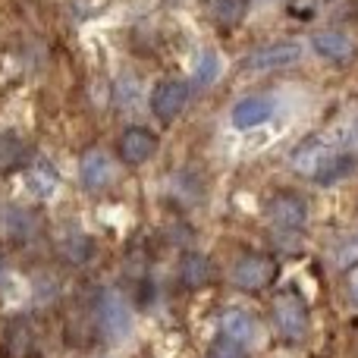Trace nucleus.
<instances>
[{
    "label": "nucleus",
    "instance_id": "f257e3e1",
    "mask_svg": "<svg viewBox=\"0 0 358 358\" xmlns=\"http://www.w3.org/2000/svg\"><path fill=\"white\" fill-rule=\"evenodd\" d=\"M292 170L299 176L315 179V182H336V179L349 176L355 170V157L340 155L321 138H308L292 151Z\"/></svg>",
    "mask_w": 358,
    "mask_h": 358
},
{
    "label": "nucleus",
    "instance_id": "f03ea898",
    "mask_svg": "<svg viewBox=\"0 0 358 358\" xmlns=\"http://www.w3.org/2000/svg\"><path fill=\"white\" fill-rule=\"evenodd\" d=\"M271 321H273V330L280 334V340L296 346L308 336V327H311V311H308V302L299 296L296 289H283V292H273L271 299Z\"/></svg>",
    "mask_w": 358,
    "mask_h": 358
},
{
    "label": "nucleus",
    "instance_id": "7ed1b4c3",
    "mask_svg": "<svg viewBox=\"0 0 358 358\" xmlns=\"http://www.w3.org/2000/svg\"><path fill=\"white\" fill-rule=\"evenodd\" d=\"M277 273H280V267L271 255L248 252L233 264V283L239 286L242 292H261L277 280Z\"/></svg>",
    "mask_w": 358,
    "mask_h": 358
},
{
    "label": "nucleus",
    "instance_id": "20e7f679",
    "mask_svg": "<svg viewBox=\"0 0 358 358\" xmlns=\"http://www.w3.org/2000/svg\"><path fill=\"white\" fill-rule=\"evenodd\" d=\"M117 155L126 167H142L157 155V136L145 126H129L117 142Z\"/></svg>",
    "mask_w": 358,
    "mask_h": 358
},
{
    "label": "nucleus",
    "instance_id": "39448f33",
    "mask_svg": "<svg viewBox=\"0 0 358 358\" xmlns=\"http://www.w3.org/2000/svg\"><path fill=\"white\" fill-rule=\"evenodd\" d=\"M185 101H189V85L182 79H161L151 92V113L161 123H170L182 113Z\"/></svg>",
    "mask_w": 358,
    "mask_h": 358
},
{
    "label": "nucleus",
    "instance_id": "423d86ee",
    "mask_svg": "<svg viewBox=\"0 0 358 358\" xmlns=\"http://www.w3.org/2000/svg\"><path fill=\"white\" fill-rule=\"evenodd\" d=\"M299 60H302L299 41H271L245 57V69H286Z\"/></svg>",
    "mask_w": 358,
    "mask_h": 358
},
{
    "label": "nucleus",
    "instance_id": "0eeeda50",
    "mask_svg": "<svg viewBox=\"0 0 358 358\" xmlns=\"http://www.w3.org/2000/svg\"><path fill=\"white\" fill-rule=\"evenodd\" d=\"M264 214H267V220L280 229H302L305 217H308V208H305V201L299 195H292V192H277V195L264 204Z\"/></svg>",
    "mask_w": 358,
    "mask_h": 358
},
{
    "label": "nucleus",
    "instance_id": "6e6552de",
    "mask_svg": "<svg viewBox=\"0 0 358 358\" xmlns=\"http://www.w3.org/2000/svg\"><path fill=\"white\" fill-rule=\"evenodd\" d=\"M98 321L104 327L107 336H126L132 330V308L126 305V299L120 292H110L107 289L104 296L98 299Z\"/></svg>",
    "mask_w": 358,
    "mask_h": 358
},
{
    "label": "nucleus",
    "instance_id": "1a4fd4ad",
    "mask_svg": "<svg viewBox=\"0 0 358 358\" xmlns=\"http://www.w3.org/2000/svg\"><path fill=\"white\" fill-rule=\"evenodd\" d=\"M311 48L324 57V60L336 63V66H349V63L358 57V48L355 41L340 29H324V31H315L311 38Z\"/></svg>",
    "mask_w": 358,
    "mask_h": 358
},
{
    "label": "nucleus",
    "instance_id": "9d476101",
    "mask_svg": "<svg viewBox=\"0 0 358 358\" xmlns=\"http://www.w3.org/2000/svg\"><path fill=\"white\" fill-rule=\"evenodd\" d=\"M79 179L85 192H104L113 182V161L107 151L92 148L88 155H82L79 161Z\"/></svg>",
    "mask_w": 358,
    "mask_h": 358
},
{
    "label": "nucleus",
    "instance_id": "9b49d317",
    "mask_svg": "<svg viewBox=\"0 0 358 358\" xmlns=\"http://www.w3.org/2000/svg\"><path fill=\"white\" fill-rule=\"evenodd\" d=\"M214 280V264H210L208 255L201 252H185L179 258V286L189 292H198Z\"/></svg>",
    "mask_w": 358,
    "mask_h": 358
},
{
    "label": "nucleus",
    "instance_id": "f8f14e48",
    "mask_svg": "<svg viewBox=\"0 0 358 358\" xmlns=\"http://www.w3.org/2000/svg\"><path fill=\"white\" fill-rule=\"evenodd\" d=\"M220 327H223L220 336H227V340L239 343V346H245V349L261 340V324H258V317H252L248 311H239V308L227 311Z\"/></svg>",
    "mask_w": 358,
    "mask_h": 358
},
{
    "label": "nucleus",
    "instance_id": "ddd939ff",
    "mask_svg": "<svg viewBox=\"0 0 358 358\" xmlns=\"http://www.w3.org/2000/svg\"><path fill=\"white\" fill-rule=\"evenodd\" d=\"M273 117V101L264 94H252V98H242L233 107V126L236 129H255V126H264Z\"/></svg>",
    "mask_w": 358,
    "mask_h": 358
},
{
    "label": "nucleus",
    "instance_id": "4468645a",
    "mask_svg": "<svg viewBox=\"0 0 358 358\" xmlns=\"http://www.w3.org/2000/svg\"><path fill=\"white\" fill-rule=\"evenodd\" d=\"M25 157H29V148H25L22 138L13 129H0V176L19 170L25 164Z\"/></svg>",
    "mask_w": 358,
    "mask_h": 358
},
{
    "label": "nucleus",
    "instance_id": "2eb2a0df",
    "mask_svg": "<svg viewBox=\"0 0 358 358\" xmlns=\"http://www.w3.org/2000/svg\"><path fill=\"white\" fill-rule=\"evenodd\" d=\"M25 182H29V189L35 192V195L50 198L57 192V185H60V179H57V173L48 167V164H41V167H29V173H25Z\"/></svg>",
    "mask_w": 358,
    "mask_h": 358
},
{
    "label": "nucleus",
    "instance_id": "dca6fc26",
    "mask_svg": "<svg viewBox=\"0 0 358 358\" xmlns=\"http://www.w3.org/2000/svg\"><path fill=\"white\" fill-rule=\"evenodd\" d=\"M220 73H223L220 54H214V50H204L201 60H198V66H195V85H214V82L220 79Z\"/></svg>",
    "mask_w": 358,
    "mask_h": 358
},
{
    "label": "nucleus",
    "instance_id": "f3484780",
    "mask_svg": "<svg viewBox=\"0 0 358 358\" xmlns=\"http://www.w3.org/2000/svg\"><path fill=\"white\" fill-rule=\"evenodd\" d=\"M245 10H248V0H217L214 13L223 25H239L245 19Z\"/></svg>",
    "mask_w": 358,
    "mask_h": 358
},
{
    "label": "nucleus",
    "instance_id": "a211bd4d",
    "mask_svg": "<svg viewBox=\"0 0 358 358\" xmlns=\"http://www.w3.org/2000/svg\"><path fill=\"white\" fill-rule=\"evenodd\" d=\"M208 358H248V349L239 346V343L227 340V336H217L208 349Z\"/></svg>",
    "mask_w": 358,
    "mask_h": 358
},
{
    "label": "nucleus",
    "instance_id": "6ab92c4d",
    "mask_svg": "<svg viewBox=\"0 0 358 358\" xmlns=\"http://www.w3.org/2000/svg\"><path fill=\"white\" fill-rule=\"evenodd\" d=\"M346 286H349V296H352L355 302H358V264L346 273Z\"/></svg>",
    "mask_w": 358,
    "mask_h": 358
},
{
    "label": "nucleus",
    "instance_id": "aec40b11",
    "mask_svg": "<svg viewBox=\"0 0 358 358\" xmlns=\"http://www.w3.org/2000/svg\"><path fill=\"white\" fill-rule=\"evenodd\" d=\"M6 280H10V264H6V255L0 252V286H3Z\"/></svg>",
    "mask_w": 358,
    "mask_h": 358
}]
</instances>
